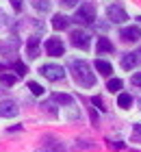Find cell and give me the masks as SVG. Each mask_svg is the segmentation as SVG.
<instances>
[{"instance_id":"obj_6","label":"cell","mask_w":141,"mask_h":152,"mask_svg":"<svg viewBox=\"0 0 141 152\" xmlns=\"http://www.w3.org/2000/svg\"><path fill=\"white\" fill-rule=\"evenodd\" d=\"M119 37L124 41H128V44H135V41L141 39V31H139V26H126V28H122Z\"/></svg>"},{"instance_id":"obj_16","label":"cell","mask_w":141,"mask_h":152,"mask_svg":"<svg viewBox=\"0 0 141 152\" xmlns=\"http://www.w3.org/2000/svg\"><path fill=\"white\" fill-rule=\"evenodd\" d=\"M33 2V7L37 11H41V13H48L50 11V0H31Z\"/></svg>"},{"instance_id":"obj_19","label":"cell","mask_w":141,"mask_h":152,"mask_svg":"<svg viewBox=\"0 0 141 152\" xmlns=\"http://www.w3.org/2000/svg\"><path fill=\"white\" fill-rule=\"evenodd\" d=\"M132 141L141 143V124H135V126H132Z\"/></svg>"},{"instance_id":"obj_4","label":"cell","mask_w":141,"mask_h":152,"mask_svg":"<svg viewBox=\"0 0 141 152\" xmlns=\"http://www.w3.org/2000/svg\"><path fill=\"white\" fill-rule=\"evenodd\" d=\"M107 15H109V20L113 24H124L126 20H128V15H126V11H124L122 4H111L107 9Z\"/></svg>"},{"instance_id":"obj_12","label":"cell","mask_w":141,"mask_h":152,"mask_svg":"<svg viewBox=\"0 0 141 152\" xmlns=\"http://www.w3.org/2000/svg\"><path fill=\"white\" fill-rule=\"evenodd\" d=\"M98 54H107V52H113V44L107 39V37H98V46H96Z\"/></svg>"},{"instance_id":"obj_3","label":"cell","mask_w":141,"mask_h":152,"mask_svg":"<svg viewBox=\"0 0 141 152\" xmlns=\"http://www.w3.org/2000/svg\"><path fill=\"white\" fill-rule=\"evenodd\" d=\"M41 76H46L48 80H61L63 76H65V70H63L61 65H56V63H46V65H41Z\"/></svg>"},{"instance_id":"obj_22","label":"cell","mask_w":141,"mask_h":152,"mask_svg":"<svg viewBox=\"0 0 141 152\" xmlns=\"http://www.w3.org/2000/svg\"><path fill=\"white\" fill-rule=\"evenodd\" d=\"M15 70H18V74H20V76H24V74L28 72V67H26L24 63H20V61H18V63H15Z\"/></svg>"},{"instance_id":"obj_24","label":"cell","mask_w":141,"mask_h":152,"mask_svg":"<svg viewBox=\"0 0 141 152\" xmlns=\"http://www.w3.org/2000/svg\"><path fill=\"white\" fill-rule=\"evenodd\" d=\"M76 2H78V0H61V4H63V7H67V9L76 7Z\"/></svg>"},{"instance_id":"obj_25","label":"cell","mask_w":141,"mask_h":152,"mask_svg":"<svg viewBox=\"0 0 141 152\" xmlns=\"http://www.w3.org/2000/svg\"><path fill=\"white\" fill-rule=\"evenodd\" d=\"M94 104L100 109V111H104V107H102V98H100V96H96V98H94Z\"/></svg>"},{"instance_id":"obj_9","label":"cell","mask_w":141,"mask_h":152,"mask_svg":"<svg viewBox=\"0 0 141 152\" xmlns=\"http://www.w3.org/2000/svg\"><path fill=\"white\" fill-rule=\"evenodd\" d=\"M41 152H65V146H63L61 141H56V139H52V137H50V139H46Z\"/></svg>"},{"instance_id":"obj_1","label":"cell","mask_w":141,"mask_h":152,"mask_svg":"<svg viewBox=\"0 0 141 152\" xmlns=\"http://www.w3.org/2000/svg\"><path fill=\"white\" fill-rule=\"evenodd\" d=\"M72 74H74V80L78 83L80 87H94L96 85V76L91 72L89 63L83 61V59H74L72 61Z\"/></svg>"},{"instance_id":"obj_2","label":"cell","mask_w":141,"mask_h":152,"mask_svg":"<svg viewBox=\"0 0 141 152\" xmlns=\"http://www.w3.org/2000/svg\"><path fill=\"white\" fill-rule=\"evenodd\" d=\"M74 20H76L78 24H91V22L96 20V7L91 4V2H83L80 9L76 11Z\"/></svg>"},{"instance_id":"obj_18","label":"cell","mask_w":141,"mask_h":152,"mask_svg":"<svg viewBox=\"0 0 141 152\" xmlns=\"http://www.w3.org/2000/svg\"><path fill=\"white\" fill-rule=\"evenodd\" d=\"M107 87H109V91H119V89H122V80L119 78H111Z\"/></svg>"},{"instance_id":"obj_26","label":"cell","mask_w":141,"mask_h":152,"mask_svg":"<svg viewBox=\"0 0 141 152\" xmlns=\"http://www.w3.org/2000/svg\"><path fill=\"white\" fill-rule=\"evenodd\" d=\"M11 4H13L15 11H22V0H11Z\"/></svg>"},{"instance_id":"obj_7","label":"cell","mask_w":141,"mask_h":152,"mask_svg":"<svg viewBox=\"0 0 141 152\" xmlns=\"http://www.w3.org/2000/svg\"><path fill=\"white\" fill-rule=\"evenodd\" d=\"M72 44L76 48H80V50H87L89 48V33L85 31H74L72 33Z\"/></svg>"},{"instance_id":"obj_8","label":"cell","mask_w":141,"mask_h":152,"mask_svg":"<svg viewBox=\"0 0 141 152\" xmlns=\"http://www.w3.org/2000/svg\"><path fill=\"white\" fill-rule=\"evenodd\" d=\"M0 115L2 117H15L18 115V104L13 100H0Z\"/></svg>"},{"instance_id":"obj_15","label":"cell","mask_w":141,"mask_h":152,"mask_svg":"<svg viewBox=\"0 0 141 152\" xmlns=\"http://www.w3.org/2000/svg\"><path fill=\"white\" fill-rule=\"evenodd\" d=\"M52 100L54 102H61V104H67V107L74 104V98H72V96H67V94H54Z\"/></svg>"},{"instance_id":"obj_10","label":"cell","mask_w":141,"mask_h":152,"mask_svg":"<svg viewBox=\"0 0 141 152\" xmlns=\"http://www.w3.org/2000/svg\"><path fill=\"white\" fill-rule=\"evenodd\" d=\"M26 50H28V57H31V59H37L39 57V37L37 35H33L31 39H28Z\"/></svg>"},{"instance_id":"obj_5","label":"cell","mask_w":141,"mask_h":152,"mask_svg":"<svg viewBox=\"0 0 141 152\" xmlns=\"http://www.w3.org/2000/svg\"><path fill=\"white\" fill-rule=\"evenodd\" d=\"M46 52L50 57H63L65 54V46H63V41L59 37H50L46 41Z\"/></svg>"},{"instance_id":"obj_11","label":"cell","mask_w":141,"mask_h":152,"mask_svg":"<svg viewBox=\"0 0 141 152\" xmlns=\"http://www.w3.org/2000/svg\"><path fill=\"white\" fill-rule=\"evenodd\" d=\"M139 52H130V54H126V57L122 59V67L124 70H132L137 63H139V57H137Z\"/></svg>"},{"instance_id":"obj_17","label":"cell","mask_w":141,"mask_h":152,"mask_svg":"<svg viewBox=\"0 0 141 152\" xmlns=\"http://www.w3.org/2000/svg\"><path fill=\"white\" fill-rule=\"evenodd\" d=\"M117 104L122 107V109H130V104H132V96H130V94H119Z\"/></svg>"},{"instance_id":"obj_14","label":"cell","mask_w":141,"mask_h":152,"mask_svg":"<svg viewBox=\"0 0 141 152\" xmlns=\"http://www.w3.org/2000/svg\"><path fill=\"white\" fill-rule=\"evenodd\" d=\"M96 70L100 72L102 76H109V74L113 72V67H111V63H109V61H102V59H98V61H96Z\"/></svg>"},{"instance_id":"obj_13","label":"cell","mask_w":141,"mask_h":152,"mask_svg":"<svg viewBox=\"0 0 141 152\" xmlns=\"http://www.w3.org/2000/svg\"><path fill=\"white\" fill-rule=\"evenodd\" d=\"M52 26H54L56 31L67 28V26H69V18H65V15H54L52 18Z\"/></svg>"},{"instance_id":"obj_21","label":"cell","mask_w":141,"mask_h":152,"mask_svg":"<svg viewBox=\"0 0 141 152\" xmlns=\"http://www.w3.org/2000/svg\"><path fill=\"white\" fill-rule=\"evenodd\" d=\"M2 85H15V76L4 74V76H2Z\"/></svg>"},{"instance_id":"obj_27","label":"cell","mask_w":141,"mask_h":152,"mask_svg":"<svg viewBox=\"0 0 141 152\" xmlns=\"http://www.w3.org/2000/svg\"><path fill=\"white\" fill-rule=\"evenodd\" d=\"M139 20H141V18H139Z\"/></svg>"},{"instance_id":"obj_20","label":"cell","mask_w":141,"mask_h":152,"mask_svg":"<svg viewBox=\"0 0 141 152\" xmlns=\"http://www.w3.org/2000/svg\"><path fill=\"white\" fill-rule=\"evenodd\" d=\"M28 89H31L35 96H41V94H44V87H41L39 83H28Z\"/></svg>"},{"instance_id":"obj_23","label":"cell","mask_w":141,"mask_h":152,"mask_svg":"<svg viewBox=\"0 0 141 152\" xmlns=\"http://www.w3.org/2000/svg\"><path fill=\"white\" fill-rule=\"evenodd\" d=\"M132 85H135V87H141V72H137L135 76H132Z\"/></svg>"}]
</instances>
